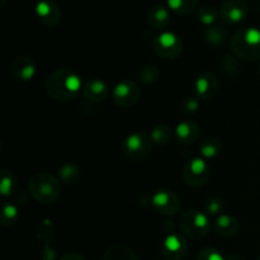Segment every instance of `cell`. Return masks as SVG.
<instances>
[{
  "label": "cell",
  "instance_id": "7a4b0ae2",
  "mask_svg": "<svg viewBox=\"0 0 260 260\" xmlns=\"http://www.w3.org/2000/svg\"><path fill=\"white\" fill-rule=\"evenodd\" d=\"M231 50L236 57L250 62L260 58V29L248 27L239 29L231 40Z\"/></svg>",
  "mask_w": 260,
  "mask_h": 260
},
{
  "label": "cell",
  "instance_id": "1f68e13d",
  "mask_svg": "<svg viewBox=\"0 0 260 260\" xmlns=\"http://www.w3.org/2000/svg\"><path fill=\"white\" fill-rule=\"evenodd\" d=\"M198 108H200L198 98L189 96V98H185L184 101L182 102V109L185 113H194V112L198 111Z\"/></svg>",
  "mask_w": 260,
  "mask_h": 260
},
{
  "label": "cell",
  "instance_id": "d590c367",
  "mask_svg": "<svg viewBox=\"0 0 260 260\" xmlns=\"http://www.w3.org/2000/svg\"><path fill=\"white\" fill-rule=\"evenodd\" d=\"M258 260H260V258H259V259H258Z\"/></svg>",
  "mask_w": 260,
  "mask_h": 260
},
{
  "label": "cell",
  "instance_id": "d4e9b609",
  "mask_svg": "<svg viewBox=\"0 0 260 260\" xmlns=\"http://www.w3.org/2000/svg\"><path fill=\"white\" fill-rule=\"evenodd\" d=\"M15 187H17V182H15V178L13 175L12 172L9 170H3L2 172V182H0V190H2V194L4 197L13 194Z\"/></svg>",
  "mask_w": 260,
  "mask_h": 260
},
{
  "label": "cell",
  "instance_id": "7402d4cb",
  "mask_svg": "<svg viewBox=\"0 0 260 260\" xmlns=\"http://www.w3.org/2000/svg\"><path fill=\"white\" fill-rule=\"evenodd\" d=\"M152 142L156 145H167L168 142L172 140L173 131L169 126L167 124H159L155 128H152L151 134H150Z\"/></svg>",
  "mask_w": 260,
  "mask_h": 260
},
{
  "label": "cell",
  "instance_id": "9a60e30c",
  "mask_svg": "<svg viewBox=\"0 0 260 260\" xmlns=\"http://www.w3.org/2000/svg\"><path fill=\"white\" fill-rule=\"evenodd\" d=\"M83 93L88 101L103 102L108 96L109 88L106 81L101 79H91L84 84Z\"/></svg>",
  "mask_w": 260,
  "mask_h": 260
},
{
  "label": "cell",
  "instance_id": "836d02e7",
  "mask_svg": "<svg viewBox=\"0 0 260 260\" xmlns=\"http://www.w3.org/2000/svg\"><path fill=\"white\" fill-rule=\"evenodd\" d=\"M60 260H88L86 258H84L83 255L80 254H76V253H69L65 254Z\"/></svg>",
  "mask_w": 260,
  "mask_h": 260
},
{
  "label": "cell",
  "instance_id": "2e32d148",
  "mask_svg": "<svg viewBox=\"0 0 260 260\" xmlns=\"http://www.w3.org/2000/svg\"><path fill=\"white\" fill-rule=\"evenodd\" d=\"M175 137L180 144H193L200 137V127L193 121H183L175 128Z\"/></svg>",
  "mask_w": 260,
  "mask_h": 260
},
{
  "label": "cell",
  "instance_id": "83f0119b",
  "mask_svg": "<svg viewBox=\"0 0 260 260\" xmlns=\"http://www.w3.org/2000/svg\"><path fill=\"white\" fill-rule=\"evenodd\" d=\"M139 78L142 83L145 84H154L159 80L160 78V71L156 66L154 65H147L140 71Z\"/></svg>",
  "mask_w": 260,
  "mask_h": 260
},
{
  "label": "cell",
  "instance_id": "3957f363",
  "mask_svg": "<svg viewBox=\"0 0 260 260\" xmlns=\"http://www.w3.org/2000/svg\"><path fill=\"white\" fill-rule=\"evenodd\" d=\"M28 189L37 202L52 203L60 197L62 187L60 180L52 174L40 172L30 177L28 182Z\"/></svg>",
  "mask_w": 260,
  "mask_h": 260
},
{
  "label": "cell",
  "instance_id": "f1b7e54d",
  "mask_svg": "<svg viewBox=\"0 0 260 260\" xmlns=\"http://www.w3.org/2000/svg\"><path fill=\"white\" fill-rule=\"evenodd\" d=\"M19 213H18V208L15 207L13 203H5L3 207V216L2 222L4 226H10L13 223L17 222Z\"/></svg>",
  "mask_w": 260,
  "mask_h": 260
},
{
  "label": "cell",
  "instance_id": "e575fe53",
  "mask_svg": "<svg viewBox=\"0 0 260 260\" xmlns=\"http://www.w3.org/2000/svg\"><path fill=\"white\" fill-rule=\"evenodd\" d=\"M259 75H260V62H259Z\"/></svg>",
  "mask_w": 260,
  "mask_h": 260
},
{
  "label": "cell",
  "instance_id": "6da1fadb",
  "mask_svg": "<svg viewBox=\"0 0 260 260\" xmlns=\"http://www.w3.org/2000/svg\"><path fill=\"white\" fill-rule=\"evenodd\" d=\"M81 76L71 69H56L46 80V90L51 98L60 102L71 101L81 90Z\"/></svg>",
  "mask_w": 260,
  "mask_h": 260
},
{
  "label": "cell",
  "instance_id": "5bb4252c",
  "mask_svg": "<svg viewBox=\"0 0 260 260\" xmlns=\"http://www.w3.org/2000/svg\"><path fill=\"white\" fill-rule=\"evenodd\" d=\"M10 71L17 80L29 81L36 74V65L29 56H19L13 61Z\"/></svg>",
  "mask_w": 260,
  "mask_h": 260
},
{
  "label": "cell",
  "instance_id": "4dcf8cb0",
  "mask_svg": "<svg viewBox=\"0 0 260 260\" xmlns=\"http://www.w3.org/2000/svg\"><path fill=\"white\" fill-rule=\"evenodd\" d=\"M197 260H228V258H225L223 254H221V251H218L217 249L203 248L198 253Z\"/></svg>",
  "mask_w": 260,
  "mask_h": 260
},
{
  "label": "cell",
  "instance_id": "ba28073f",
  "mask_svg": "<svg viewBox=\"0 0 260 260\" xmlns=\"http://www.w3.org/2000/svg\"><path fill=\"white\" fill-rule=\"evenodd\" d=\"M141 90L132 80H122L114 86L113 101L122 108H129L139 102Z\"/></svg>",
  "mask_w": 260,
  "mask_h": 260
},
{
  "label": "cell",
  "instance_id": "8992f818",
  "mask_svg": "<svg viewBox=\"0 0 260 260\" xmlns=\"http://www.w3.org/2000/svg\"><path fill=\"white\" fill-rule=\"evenodd\" d=\"M183 41L178 37L175 33L172 32H162L161 35L157 36L152 42V50L157 56L167 60L178 57L182 53Z\"/></svg>",
  "mask_w": 260,
  "mask_h": 260
},
{
  "label": "cell",
  "instance_id": "cb8c5ba5",
  "mask_svg": "<svg viewBox=\"0 0 260 260\" xmlns=\"http://www.w3.org/2000/svg\"><path fill=\"white\" fill-rule=\"evenodd\" d=\"M206 41L212 46H221L225 42L226 32L220 27V25H215V27H210L203 32Z\"/></svg>",
  "mask_w": 260,
  "mask_h": 260
},
{
  "label": "cell",
  "instance_id": "d6986e66",
  "mask_svg": "<svg viewBox=\"0 0 260 260\" xmlns=\"http://www.w3.org/2000/svg\"><path fill=\"white\" fill-rule=\"evenodd\" d=\"M103 260H139L134 250L124 245H112L104 253Z\"/></svg>",
  "mask_w": 260,
  "mask_h": 260
},
{
  "label": "cell",
  "instance_id": "ac0fdd59",
  "mask_svg": "<svg viewBox=\"0 0 260 260\" xmlns=\"http://www.w3.org/2000/svg\"><path fill=\"white\" fill-rule=\"evenodd\" d=\"M215 231L223 238H231L239 231V222L230 215H221L215 222Z\"/></svg>",
  "mask_w": 260,
  "mask_h": 260
},
{
  "label": "cell",
  "instance_id": "8fae6325",
  "mask_svg": "<svg viewBox=\"0 0 260 260\" xmlns=\"http://www.w3.org/2000/svg\"><path fill=\"white\" fill-rule=\"evenodd\" d=\"M248 10L245 0H225L221 4L220 15L225 23L234 24L243 22L248 15Z\"/></svg>",
  "mask_w": 260,
  "mask_h": 260
},
{
  "label": "cell",
  "instance_id": "d6a6232c",
  "mask_svg": "<svg viewBox=\"0 0 260 260\" xmlns=\"http://www.w3.org/2000/svg\"><path fill=\"white\" fill-rule=\"evenodd\" d=\"M41 259L42 260H56V251L52 246L45 244L42 253H41Z\"/></svg>",
  "mask_w": 260,
  "mask_h": 260
},
{
  "label": "cell",
  "instance_id": "4316f807",
  "mask_svg": "<svg viewBox=\"0 0 260 260\" xmlns=\"http://www.w3.org/2000/svg\"><path fill=\"white\" fill-rule=\"evenodd\" d=\"M55 228L51 220H45L38 225L37 228V238L38 240H42L45 244H48V241L52 239Z\"/></svg>",
  "mask_w": 260,
  "mask_h": 260
},
{
  "label": "cell",
  "instance_id": "484cf974",
  "mask_svg": "<svg viewBox=\"0 0 260 260\" xmlns=\"http://www.w3.org/2000/svg\"><path fill=\"white\" fill-rule=\"evenodd\" d=\"M197 17L200 22L205 25H212L218 17L217 10L211 5H203L198 9Z\"/></svg>",
  "mask_w": 260,
  "mask_h": 260
},
{
  "label": "cell",
  "instance_id": "603a6c76",
  "mask_svg": "<svg viewBox=\"0 0 260 260\" xmlns=\"http://www.w3.org/2000/svg\"><path fill=\"white\" fill-rule=\"evenodd\" d=\"M60 178L66 184H74L78 182L81 177L80 169L75 164H63L58 170Z\"/></svg>",
  "mask_w": 260,
  "mask_h": 260
},
{
  "label": "cell",
  "instance_id": "f546056e",
  "mask_svg": "<svg viewBox=\"0 0 260 260\" xmlns=\"http://www.w3.org/2000/svg\"><path fill=\"white\" fill-rule=\"evenodd\" d=\"M203 207H205V211L207 215L216 216L222 212L225 205H223V201L220 197H216L215 196V197H210L208 200H206Z\"/></svg>",
  "mask_w": 260,
  "mask_h": 260
},
{
  "label": "cell",
  "instance_id": "44dd1931",
  "mask_svg": "<svg viewBox=\"0 0 260 260\" xmlns=\"http://www.w3.org/2000/svg\"><path fill=\"white\" fill-rule=\"evenodd\" d=\"M198 0H168L170 10L179 15H188L196 9Z\"/></svg>",
  "mask_w": 260,
  "mask_h": 260
},
{
  "label": "cell",
  "instance_id": "7c38bea8",
  "mask_svg": "<svg viewBox=\"0 0 260 260\" xmlns=\"http://www.w3.org/2000/svg\"><path fill=\"white\" fill-rule=\"evenodd\" d=\"M193 88H194L196 95H197L198 99L210 101L217 94L218 80L215 74L210 73V71H205V73L200 74L198 78L196 79Z\"/></svg>",
  "mask_w": 260,
  "mask_h": 260
},
{
  "label": "cell",
  "instance_id": "ffe728a7",
  "mask_svg": "<svg viewBox=\"0 0 260 260\" xmlns=\"http://www.w3.org/2000/svg\"><path fill=\"white\" fill-rule=\"evenodd\" d=\"M222 142L217 137H207L200 145V151L203 159H213L222 151Z\"/></svg>",
  "mask_w": 260,
  "mask_h": 260
},
{
  "label": "cell",
  "instance_id": "9c48e42d",
  "mask_svg": "<svg viewBox=\"0 0 260 260\" xmlns=\"http://www.w3.org/2000/svg\"><path fill=\"white\" fill-rule=\"evenodd\" d=\"M162 255L167 260H182L187 255L188 243L178 233H168L161 244Z\"/></svg>",
  "mask_w": 260,
  "mask_h": 260
},
{
  "label": "cell",
  "instance_id": "52a82bcc",
  "mask_svg": "<svg viewBox=\"0 0 260 260\" xmlns=\"http://www.w3.org/2000/svg\"><path fill=\"white\" fill-rule=\"evenodd\" d=\"M183 179L188 185L192 187H201V185L206 184L211 175V168L206 159L203 157H194V159L189 160L187 164L184 165L183 169Z\"/></svg>",
  "mask_w": 260,
  "mask_h": 260
},
{
  "label": "cell",
  "instance_id": "4fadbf2b",
  "mask_svg": "<svg viewBox=\"0 0 260 260\" xmlns=\"http://www.w3.org/2000/svg\"><path fill=\"white\" fill-rule=\"evenodd\" d=\"M36 14L42 24L53 27L61 19V10L55 0H38L36 4Z\"/></svg>",
  "mask_w": 260,
  "mask_h": 260
},
{
  "label": "cell",
  "instance_id": "e0dca14e",
  "mask_svg": "<svg viewBox=\"0 0 260 260\" xmlns=\"http://www.w3.org/2000/svg\"><path fill=\"white\" fill-rule=\"evenodd\" d=\"M147 22L154 29H165L170 22V13L165 5L156 4L147 13Z\"/></svg>",
  "mask_w": 260,
  "mask_h": 260
},
{
  "label": "cell",
  "instance_id": "277c9868",
  "mask_svg": "<svg viewBox=\"0 0 260 260\" xmlns=\"http://www.w3.org/2000/svg\"><path fill=\"white\" fill-rule=\"evenodd\" d=\"M179 225L183 233L193 239L205 238L211 230V222L207 215L197 210L183 212L179 218Z\"/></svg>",
  "mask_w": 260,
  "mask_h": 260
},
{
  "label": "cell",
  "instance_id": "5b68a950",
  "mask_svg": "<svg viewBox=\"0 0 260 260\" xmlns=\"http://www.w3.org/2000/svg\"><path fill=\"white\" fill-rule=\"evenodd\" d=\"M151 137L147 136L145 132H134L128 135L122 144L123 154L132 160L145 159L151 151Z\"/></svg>",
  "mask_w": 260,
  "mask_h": 260
},
{
  "label": "cell",
  "instance_id": "30bf717a",
  "mask_svg": "<svg viewBox=\"0 0 260 260\" xmlns=\"http://www.w3.org/2000/svg\"><path fill=\"white\" fill-rule=\"evenodd\" d=\"M151 205L156 212L164 216H174L180 211V201L170 190H157L152 194Z\"/></svg>",
  "mask_w": 260,
  "mask_h": 260
}]
</instances>
